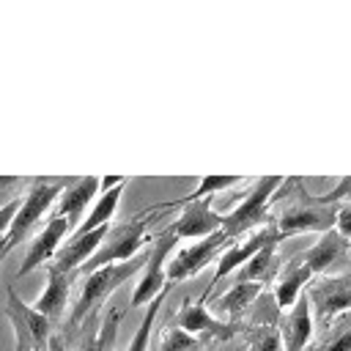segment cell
<instances>
[{
  "label": "cell",
  "mask_w": 351,
  "mask_h": 351,
  "mask_svg": "<svg viewBox=\"0 0 351 351\" xmlns=\"http://www.w3.org/2000/svg\"><path fill=\"white\" fill-rule=\"evenodd\" d=\"M123 186H126V181L115 184L112 189H104V192L96 197V203H93V208L88 211V217H82V222L74 228V233H90V230H96V228L110 225L112 217H115V208H118V203H121Z\"/></svg>",
  "instance_id": "44dd1931"
},
{
  "label": "cell",
  "mask_w": 351,
  "mask_h": 351,
  "mask_svg": "<svg viewBox=\"0 0 351 351\" xmlns=\"http://www.w3.org/2000/svg\"><path fill=\"white\" fill-rule=\"evenodd\" d=\"M241 184V176H206L184 200H200V197H214L217 192H225L230 186Z\"/></svg>",
  "instance_id": "4316f807"
},
{
  "label": "cell",
  "mask_w": 351,
  "mask_h": 351,
  "mask_svg": "<svg viewBox=\"0 0 351 351\" xmlns=\"http://www.w3.org/2000/svg\"><path fill=\"white\" fill-rule=\"evenodd\" d=\"M288 186V181L282 176H269L252 184V189L244 195V200L230 208L228 214H222V233L228 239H239L241 233H247L250 228H261L269 219V206L277 200V192Z\"/></svg>",
  "instance_id": "277c9868"
},
{
  "label": "cell",
  "mask_w": 351,
  "mask_h": 351,
  "mask_svg": "<svg viewBox=\"0 0 351 351\" xmlns=\"http://www.w3.org/2000/svg\"><path fill=\"white\" fill-rule=\"evenodd\" d=\"M230 244H233V239H228L222 230H217V233H211V236H206V239L192 241L189 247H184V250L165 266L167 282H181V280H186V277L203 271V269H206L208 263H214V258H217L222 250H228Z\"/></svg>",
  "instance_id": "9c48e42d"
},
{
  "label": "cell",
  "mask_w": 351,
  "mask_h": 351,
  "mask_svg": "<svg viewBox=\"0 0 351 351\" xmlns=\"http://www.w3.org/2000/svg\"><path fill=\"white\" fill-rule=\"evenodd\" d=\"M107 230H110V225L96 228V230H90V233H71L69 241H63V244L58 247L55 258H52L47 266H52L55 271H63V274H74V277H77L80 266L101 247Z\"/></svg>",
  "instance_id": "5bb4252c"
},
{
  "label": "cell",
  "mask_w": 351,
  "mask_h": 351,
  "mask_svg": "<svg viewBox=\"0 0 351 351\" xmlns=\"http://www.w3.org/2000/svg\"><path fill=\"white\" fill-rule=\"evenodd\" d=\"M69 184H71V178H66V176H58V178H33L30 181V189L22 197V206H19V211H16L8 233L0 239V258H5L36 228V222L55 206V200L60 197V192Z\"/></svg>",
  "instance_id": "6da1fadb"
},
{
  "label": "cell",
  "mask_w": 351,
  "mask_h": 351,
  "mask_svg": "<svg viewBox=\"0 0 351 351\" xmlns=\"http://www.w3.org/2000/svg\"><path fill=\"white\" fill-rule=\"evenodd\" d=\"M145 255H134L132 261H123V263H110V266H101L90 274L82 277V285H80V296L71 307V318H69V326H80L118 285H123L129 277H134L137 271H143L145 266Z\"/></svg>",
  "instance_id": "7a4b0ae2"
},
{
  "label": "cell",
  "mask_w": 351,
  "mask_h": 351,
  "mask_svg": "<svg viewBox=\"0 0 351 351\" xmlns=\"http://www.w3.org/2000/svg\"><path fill=\"white\" fill-rule=\"evenodd\" d=\"M307 299L318 324L329 326L340 315L351 313V274H324L318 280H310Z\"/></svg>",
  "instance_id": "52a82bcc"
},
{
  "label": "cell",
  "mask_w": 351,
  "mask_h": 351,
  "mask_svg": "<svg viewBox=\"0 0 351 351\" xmlns=\"http://www.w3.org/2000/svg\"><path fill=\"white\" fill-rule=\"evenodd\" d=\"M121 315H123L121 310H110V313L101 318L99 329L80 346V351H112V343H115V335H118Z\"/></svg>",
  "instance_id": "603a6c76"
},
{
  "label": "cell",
  "mask_w": 351,
  "mask_h": 351,
  "mask_svg": "<svg viewBox=\"0 0 351 351\" xmlns=\"http://www.w3.org/2000/svg\"><path fill=\"white\" fill-rule=\"evenodd\" d=\"M71 280H74V274H63V271H55L52 266H47V285H44L41 296L33 302V307L41 315H47L52 324H55V318H60V313H63V307L69 302Z\"/></svg>",
  "instance_id": "d6986e66"
},
{
  "label": "cell",
  "mask_w": 351,
  "mask_h": 351,
  "mask_svg": "<svg viewBox=\"0 0 351 351\" xmlns=\"http://www.w3.org/2000/svg\"><path fill=\"white\" fill-rule=\"evenodd\" d=\"M266 244H280V233H277V225H274V219L271 222H266V225H261V228H255V233H250L244 241H233L225 252H222V258H219V263H217V271H214V280H211V285L214 282H219L222 277H228L230 271H236V269H241L258 250H263ZM211 285H208V291H211Z\"/></svg>",
  "instance_id": "4fadbf2b"
},
{
  "label": "cell",
  "mask_w": 351,
  "mask_h": 351,
  "mask_svg": "<svg viewBox=\"0 0 351 351\" xmlns=\"http://www.w3.org/2000/svg\"><path fill=\"white\" fill-rule=\"evenodd\" d=\"M71 230H74V225H71L66 217L52 214L49 222H47V225L36 233V239L30 241V247H27V252H25V258H22V266L16 269V277H27L33 269L49 263V261L55 258L60 241H63L66 236H71Z\"/></svg>",
  "instance_id": "7c38bea8"
},
{
  "label": "cell",
  "mask_w": 351,
  "mask_h": 351,
  "mask_svg": "<svg viewBox=\"0 0 351 351\" xmlns=\"http://www.w3.org/2000/svg\"><path fill=\"white\" fill-rule=\"evenodd\" d=\"M337 211H340V206H335V203H329V206L313 203L310 195H307L304 203L288 206V208L280 214V219H274V225H277L280 239L296 236V233H307V230L326 233V230H335V225H337Z\"/></svg>",
  "instance_id": "ba28073f"
},
{
  "label": "cell",
  "mask_w": 351,
  "mask_h": 351,
  "mask_svg": "<svg viewBox=\"0 0 351 351\" xmlns=\"http://www.w3.org/2000/svg\"><path fill=\"white\" fill-rule=\"evenodd\" d=\"M99 189H101V178L96 176H85V178H71V184L60 192V197L55 200V211L58 217H66L74 228L82 222L85 217V208L93 197H99ZM74 233V230H71Z\"/></svg>",
  "instance_id": "9a60e30c"
},
{
  "label": "cell",
  "mask_w": 351,
  "mask_h": 351,
  "mask_svg": "<svg viewBox=\"0 0 351 351\" xmlns=\"http://www.w3.org/2000/svg\"><path fill=\"white\" fill-rule=\"evenodd\" d=\"M200 348H203V340L186 335L178 326H167L159 340V351H200Z\"/></svg>",
  "instance_id": "83f0119b"
},
{
  "label": "cell",
  "mask_w": 351,
  "mask_h": 351,
  "mask_svg": "<svg viewBox=\"0 0 351 351\" xmlns=\"http://www.w3.org/2000/svg\"><path fill=\"white\" fill-rule=\"evenodd\" d=\"M176 244H178V236L173 233L170 225L151 236V250H148L145 266H143L140 280H137V285L132 291V307H145L148 302H154L167 288L165 266H167V258L176 250Z\"/></svg>",
  "instance_id": "8992f818"
},
{
  "label": "cell",
  "mask_w": 351,
  "mask_h": 351,
  "mask_svg": "<svg viewBox=\"0 0 351 351\" xmlns=\"http://www.w3.org/2000/svg\"><path fill=\"white\" fill-rule=\"evenodd\" d=\"M151 211H145V214H137L134 219H129V222H123V225H118V228H112L110 225V230H107V236H104V241H101V247L80 266V271L77 274H90V271H96V269H101V266H110V263H123V261H132L134 255H140V250L145 247V244H151V236H148V217Z\"/></svg>",
  "instance_id": "3957f363"
},
{
  "label": "cell",
  "mask_w": 351,
  "mask_h": 351,
  "mask_svg": "<svg viewBox=\"0 0 351 351\" xmlns=\"http://www.w3.org/2000/svg\"><path fill=\"white\" fill-rule=\"evenodd\" d=\"M335 230H337L340 236H346V239L351 241V203H343V206H340V211H337V225H335Z\"/></svg>",
  "instance_id": "4dcf8cb0"
},
{
  "label": "cell",
  "mask_w": 351,
  "mask_h": 351,
  "mask_svg": "<svg viewBox=\"0 0 351 351\" xmlns=\"http://www.w3.org/2000/svg\"><path fill=\"white\" fill-rule=\"evenodd\" d=\"M167 291H170V285H167V288H165L154 302H148V304H145V313H143V318H140V326H137V332L132 335V340H129V348H126V351H148L151 329H154V321H156V313H159L162 302L167 299Z\"/></svg>",
  "instance_id": "cb8c5ba5"
},
{
  "label": "cell",
  "mask_w": 351,
  "mask_h": 351,
  "mask_svg": "<svg viewBox=\"0 0 351 351\" xmlns=\"http://www.w3.org/2000/svg\"><path fill=\"white\" fill-rule=\"evenodd\" d=\"M178 239H206L222 230V214L214 211V197L181 200V214L170 222Z\"/></svg>",
  "instance_id": "8fae6325"
},
{
  "label": "cell",
  "mask_w": 351,
  "mask_h": 351,
  "mask_svg": "<svg viewBox=\"0 0 351 351\" xmlns=\"http://www.w3.org/2000/svg\"><path fill=\"white\" fill-rule=\"evenodd\" d=\"M310 280H313V271L299 261V255L296 258H288L280 266L277 277H274V307L282 310V313L291 310L296 304V299L302 296V288Z\"/></svg>",
  "instance_id": "ac0fdd59"
},
{
  "label": "cell",
  "mask_w": 351,
  "mask_h": 351,
  "mask_svg": "<svg viewBox=\"0 0 351 351\" xmlns=\"http://www.w3.org/2000/svg\"><path fill=\"white\" fill-rule=\"evenodd\" d=\"M280 337H282V351H304L310 337H313V307L307 293L296 299V304L285 313L280 324Z\"/></svg>",
  "instance_id": "e0dca14e"
},
{
  "label": "cell",
  "mask_w": 351,
  "mask_h": 351,
  "mask_svg": "<svg viewBox=\"0 0 351 351\" xmlns=\"http://www.w3.org/2000/svg\"><path fill=\"white\" fill-rule=\"evenodd\" d=\"M310 200H313V203H324V206H329V203L343 206L346 200H351V176H343V178L337 181V186H332V189L324 192V195H310Z\"/></svg>",
  "instance_id": "f1b7e54d"
},
{
  "label": "cell",
  "mask_w": 351,
  "mask_h": 351,
  "mask_svg": "<svg viewBox=\"0 0 351 351\" xmlns=\"http://www.w3.org/2000/svg\"><path fill=\"white\" fill-rule=\"evenodd\" d=\"M263 293V285L261 282H233L219 299H217V310L228 318V324H236Z\"/></svg>",
  "instance_id": "ffe728a7"
},
{
  "label": "cell",
  "mask_w": 351,
  "mask_h": 351,
  "mask_svg": "<svg viewBox=\"0 0 351 351\" xmlns=\"http://www.w3.org/2000/svg\"><path fill=\"white\" fill-rule=\"evenodd\" d=\"M280 255H277V244H266L263 250H258L241 269H239V282H269L277 277L280 271Z\"/></svg>",
  "instance_id": "7402d4cb"
},
{
  "label": "cell",
  "mask_w": 351,
  "mask_h": 351,
  "mask_svg": "<svg viewBox=\"0 0 351 351\" xmlns=\"http://www.w3.org/2000/svg\"><path fill=\"white\" fill-rule=\"evenodd\" d=\"M176 326L178 329H184L186 335H192V337H197V340H230V337H236V332H239V324H228V321H222L219 315H214L203 302H192V299H186L184 304H181V310L176 313Z\"/></svg>",
  "instance_id": "30bf717a"
},
{
  "label": "cell",
  "mask_w": 351,
  "mask_h": 351,
  "mask_svg": "<svg viewBox=\"0 0 351 351\" xmlns=\"http://www.w3.org/2000/svg\"><path fill=\"white\" fill-rule=\"evenodd\" d=\"M348 250H351V241H348L346 236H340L337 230H326V233H321V239H318L310 250H304V252L299 255V261H302L313 274H326L329 269L346 263Z\"/></svg>",
  "instance_id": "2e32d148"
},
{
  "label": "cell",
  "mask_w": 351,
  "mask_h": 351,
  "mask_svg": "<svg viewBox=\"0 0 351 351\" xmlns=\"http://www.w3.org/2000/svg\"><path fill=\"white\" fill-rule=\"evenodd\" d=\"M247 348L250 351H282V337L280 326L274 324H258L247 335Z\"/></svg>",
  "instance_id": "d4e9b609"
},
{
  "label": "cell",
  "mask_w": 351,
  "mask_h": 351,
  "mask_svg": "<svg viewBox=\"0 0 351 351\" xmlns=\"http://www.w3.org/2000/svg\"><path fill=\"white\" fill-rule=\"evenodd\" d=\"M318 351H351V313L329 324V335Z\"/></svg>",
  "instance_id": "484cf974"
},
{
  "label": "cell",
  "mask_w": 351,
  "mask_h": 351,
  "mask_svg": "<svg viewBox=\"0 0 351 351\" xmlns=\"http://www.w3.org/2000/svg\"><path fill=\"white\" fill-rule=\"evenodd\" d=\"M121 181H126V176H107V178H101V192H104V189H112V186L121 184Z\"/></svg>",
  "instance_id": "1f68e13d"
},
{
  "label": "cell",
  "mask_w": 351,
  "mask_h": 351,
  "mask_svg": "<svg viewBox=\"0 0 351 351\" xmlns=\"http://www.w3.org/2000/svg\"><path fill=\"white\" fill-rule=\"evenodd\" d=\"M5 318L14 329V351H47L52 340V321L41 315L33 304L22 302L14 285L5 288Z\"/></svg>",
  "instance_id": "5b68a950"
},
{
  "label": "cell",
  "mask_w": 351,
  "mask_h": 351,
  "mask_svg": "<svg viewBox=\"0 0 351 351\" xmlns=\"http://www.w3.org/2000/svg\"><path fill=\"white\" fill-rule=\"evenodd\" d=\"M19 206H22V197H14V200H8V203L0 206V239L8 233V228H11V222H14L16 211H19Z\"/></svg>",
  "instance_id": "f546056e"
}]
</instances>
